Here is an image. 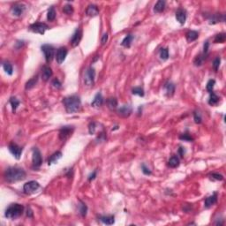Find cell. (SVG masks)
<instances>
[{
  "mask_svg": "<svg viewBox=\"0 0 226 226\" xmlns=\"http://www.w3.org/2000/svg\"><path fill=\"white\" fill-rule=\"evenodd\" d=\"M27 173L21 168L19 167H10L5 171L4 177L8 183H14L26 179Z\"/></svg>",
  "mask_w": 226,
  "mask_h": 226,
  "instance_id": "obj_1",
  "label": "cell"
},
{
  "mask_svg": "<svg viewBox=\"0 0 226 226\" xmlns=\"http://www.w3.org/2000/svg\"><path fill=\"white\" fill-rule=\"evenodd\" d=\"M63 104L67 113H74L78 111L81 106V101L78 95H70L63 99Z\"/></svg>",
  "mask_w": 226,
  "mask_h": 226,
  "instance_id": "obj_2",
  "label": "cell"
},
{
  "mask_svg": "<svg viewBox=\"0 0 226 226\" xmlns=\"http://www.w3.org/2000/svg\"><path fill=\"white\" fill-rule=\"evenodd\" d=\"M24 212V207L19 203L11 204L5 210V215L9 219H16L20 217Z\"/></svg>",
  "mask_w": 226,
  "mask_h": 226,
  "instance_id": "obj_3",
  "label": "cell"
},
{
  "mask_svg": "<svg viewBox=\"0 0 226 226\" xmlns=\"http://www.w3.org/2000/svg\"><path fill=\"white\" fill-rule=\"evenodd\" d=\"M42 51L44 54V57H45L46 62H50L52 61L53 57L55 56V49L54 47L50 44H44L41 46Z\"/></svg>",
  "mask_w": 226,
  "mask_h": 226,
  "instance_id": "obj_4",
  "label": "cell"
},
{
  "mask_svg": "<svg viewBox=\"0 0 226 226\" xmlns=\"http://www.w3.org/2000/svg\"><path fill=\"white\" fill-rule=\"evenodd\" d=\"M39 188H40V185L37 181H28L23 186V192L26 194H32L36 192Z\"/></svg>",
  "mask_w": 226,
  "mask_h": 226,
  "instance_id": "obj_5",
  "label": "cell"
},
{
  "mask_svg": "<svg viewBox=\"0 0 226 226\" xmlns=\"http://www.w3.org/2000/svg\"><path fill=\"white\" fill-rule=\"evenodd\" d=\"M95 71L93 67L88 68L84 74V82L87 86L91 87L95 83Z\"/></svg>",
  "mask_w": 226,
  "mask_h": 226,
  "instance_id": "obj_6",
  "label": "cell"
},
{
  "mask_svg": "<svg viewBox=\"0 0 226 226\" xmlns=\"http://www.w3.org/2000/svg\"><path fill=\"white\" fill-rule=\"evenodd\" d=\"M47 29H49L48 25H46L45 23L42 22H36L30 25L29 27V30H31L34 33H38V34H44L45 33Z\"/></svg>",
  "mask_w": 226,
  "mask_h": 226,
  "instance_id": "obj_7",
  "label": "cell"
},
{
  "mask_svg": "<svg viewBox=\"0 0 226 226\" xmlns=\"http://www.w3.org/2000/svg\"><path fill=\"white\" fill-rule=\"evenodd\" d=\"M73 131H74V127L73 126H70V125L63 126L59 130V139L61 140H67L68 138L72 135V134L73 133Z\"/></svg>",
  "mask_w": 226,
  "mask_h": 226,
  "instance_id": "obj_8",
  "label": "cell"
},
{
  "mask_svg": "<svg viewBox=\"0 0 226 226\" xmlns=\"http://www.w3.org/2000/svg\"><path fill=\"white\" fill-rule=\"evenodd\" d=\"M32 163L34 168H39L43 163V158L40 150L37 147L33 149V156H32Z\"/></svg>",
  "mask_w": 226,
  "mask_h": 226,
  "instance_id": "obj_9",
  "label": "cell"
},
{
  "mask_svg": "<svg viewBox=\"0 0 226 226\" xmlns=\"http://www.w3.org/2000/svg\"><path fill=\"white\" fill-rule=\"evenodd\" d=\"M8 148H9V151L11 152V154H12V156H13L15 158L18 159V160L21 158L23 151L22 147L18 146V145H17L16 143H14V142H11V143L9 144Z\"/></svg>",
  "mask_w": 226,
  "mask_h": 226,
  "instance_id": "obj_10",
  "label": "cell"
},
{
  "mask_svg": "<svg viewBox=\"0 0 226 226\" xmlns=\"http://www.w3.org/2000/svg\"><path fill=\"white\" fill-rule=\"evenodd\" d=\"M67 53L68 50L66 47H60V48L56 50V59L57 64L61 65V64L65 61L66 57L67 56Z\"/></svg>",
  "mask_w": 226,
  "mask_h": 226,
  "instance_id": "obj_11",
  "label": "cell"
},
{
  "mask_svg": "<svg viewBox=\"0 0 226 226\" xmlns=\"http://www.w3.org/2000/svg\"><path fill=\"white\" fill-rule=\"evenodd\" d=\"M81 38H82V30L79 27L75 30V32L73 33L71 38V44L73 45V47H76L79 45V42L81 41Z\"/></svg>",
  "mask_w": 226,
  "mask_h": 226,
  "instance_id": "obj_12",
  "label": "cell"
},
{
  "mask_svg": "<svg viewBox=\"0 0 226 226\" xmlns=\"http://www.w3.org/2000/svg\"><path fill=\"white\" fill-rule=\"evenodd\" d=\"M26 10V5L24 4H21V3H17L15 4L14 5H12L11 7V12L14 16H21L23 12Z\"/></svg>",
  "mask_w": 226,
  "mask_h": 226,
  "instance_id": "obj_13",
  "label": "cell"
},
{
  "mask_svg": "<svg viewBox=\"0 0 226 226\" xmlns=\"http://www.w3.org/2000/svg\"><path fill=\"white\" fill-rule=\"evenodd\" d=\"M132 111H133V110H132L131 106H129V105H123L122 107H120L118 110V114L120 117L127 118V117H129L131 115Z\"/></svg>",
  "mask_w": 226,
  "mask_h": 226,
  "instance_id": "obj_14",
  "label": "cell"
},
{
  "mask_svg": "<svg viewBox=\"0 0 226 226\" xmlns=\"http://www.w3.org/2000/svg\"><path fill=\"white\" fill-rule=\"evenodd\" d=\"M225 21L224 14H220V13H215L210 15L208 18V21L210 24H216L218 22H224Z\"/></svg>",
  "mask_w": 226,
  "mask_h": 226,
  "instance_id": "obj_15",
  "label": "cell"
},
{
  "mask_svg": "<svg viewBox=\"0 0 226 226\" xmlns=\"http://www.w3.org/2000/svg\"><path fill=\"white\" fill-rule=\"evenodd\" d=\"M176 19L181 25L185 24L186 20V11L183 8H179L176 11Z\"/></svg>",
  "mask_w": 226,
  "mask_h": 226,
  "instance_id": "obj_16",
  "label": "cell"
},
{
  "mask_svg": "<svg viewBox=\"0 0 226 226\" xmlns=\"http://www.w3.org/2000/svg\"><path fill=\"white\" fill-rule=\"evenodd\" d=\"M103 104V97H102L101 93H97L95 95V96L94 97L93 102H91V106L95 107V108H99Z\"/></svg>",
  "mask_w": 226,
  "mask_h": 226,
  "instance_id": "obj_17",
  "label": "cell"
},
{
  "mask_svg": "<svg viewBox=\"0 0 226 226\" xmlns=\"http://www.w3.org/2000/svg\"><path fill=\"white\" fill-rule=\"evenodd\" d=\"M86 14L90 17H95L99 14V9L95 5H89L86 10Z\"/></svg>",
  "mask_w": 226,
  "mask_h": 226,
  "instance_id": "obj_18",
  "label": "cell"
},
{
  "mask_svg": "<svg viewBox=\"0 0 226 226\" xmlns=\"http://www.w3.org/2000/svg\"><path fill=\"white\" fill-rule=\"evenodd\" d=\"M216 202H217V193L214 192L212 195H210L208 198H206V200H205V207L207 208H208L211 206H213L215 203H216Z\"/></svg>",
  "mask_w": 226,
  "mask_h": 226,
  "instance_id": "obj_19",
  "label": "cell"
},
{
  "mask_svg": "<svg viewBox=\"0 0 226 226\" xmlns=\"http://www.w3.org/2000/svg\"><path fill=\"white\" fill-rule=\"evenodd\" d=\"M52 76V70L48 66H44L42 69V79L44 81H47Z\"/></svg>",
  "mask_w": 226,
  "mask_h": 226,
  "instance_id": "obj_20",
  "label": "cell"
},
{
  "mask_svg": "<svg viewBox=\"0 0 226 226\" xmlns=\"http://www.w3.org/2000/svg\"><path fill=\"white\" fill-rule=\"evenodd\" d=\"M99 219L102 223L107 225H111L115 223L114 215H100Z\"/></svg>",
  "mask_w": 226,
  "mask_h": 226,
  "instance_id": "obj_21",
  "label": "cell"
},
{
  "mask_svg": "<svg viewBox=\"0 0 226 226\" xmlns=\"http://www.w3.org/2000/svg\"><path fill=\"white\" fill-rule=\"evenodd\" d=\"M62 156H63L62 152H60V151H56V152H55V153L50 157V159H49L48 164H49V165H51V164H53V163H57V161L62 157Z\"/></svg>",
  "mask_w": 226,
  "mask_h": 226,
  "instance_id": "obj_22",
  "label": "cell"
},
{
  "mask_svg": "<svg viewBox=\"0 0 226 226\" xmlns=\"http://www.w3.org/2000/svg\"><path fill=\"white\" fill-rule=\"evenodd\" d=\"M164 89L167 92V95L169 96H171L174 95V92H175V85L170 82V81H167L165 84H164Z\"/></svg>",
  "mask_w": 226,
  "mask_h": 226,
  "instance_id": "obj_23",
  "label": "cell"
},
{
  "mask_svg": "<svg viewBox=\"0 0 226 226\" xmlns=\"http://www.w3.org/2000/svg\"><path fill=\"white\" fill-rule=\"evenodd\" d=\"M207 54H200V55H198V56H196L195 58H194V60H193V64H194V66H202L204 63V61H205V59H206V57H207Z\"/></svg>",
  "mask_w": 226,
  "mask_h": 226,
  "instance_id": "obj_24",
  "label": "cell"
},
{
  "mask_svg": "<svg viewBox=\"0 0 226 226\" xmlns=\"http://www.w3.org/2000/svg\"><path fill=\"white\" fill-rule=\"evenodd\" d=\"M186 40H187V42L191 43V42L195 41V40L199 37V33H198L197 31L191 30V31H189V32H187V33H186Z\"/></svg>",
  "mask_w": 226,
  "mask_h": 226,
  "instance_id": "obj_25",
  "label": "cell"
},
{
  "mask_svg": "<svg viewBox=\"0 0 226 226\" xmlns=\"http://www.w3.org/2000/svg\"><path fill=\"white\" fill-rule=\"evenodd\" d=\"M134 38V37L133 34H127L124 39H123V41H122V43H121V45L124 46L125 48H130V46H131V44H132Z\"/></svg>",
  "mask_w": 226,
  "mask_h": 226,
  "instance_id": "obj_26",
  "label": "cell"
},
{
  "mask_svg": "<svg viewBox=\"0 0 226 226\" xmlns=\"http://www.w3.org/2000/svg\"><path fill=\"white\" fill-rule=\"evenodd\" d=\"M164 8H165V1L159 0L158 2L156 4L155 7H154V11L159 13V12H162V11H164Z\"/></svg>",
  "mask_w": 226,
  "mask_h": 226,
  "instance_id": "obj_27",
  "label": "cell"
},
{
  "mask_svg": "<svg viewBox=\"0 0 226 226\" xmlns=\"http://www.w3.org/2000/svg\"><path fill=\"white\" fill-rule=\"evenodd\" d=\"M179 158L177 157V156H173L172 157H170L168 162V164H169L170 167L171 168H176L179 165Z\"/></svg>",
  "mask_w": 226,
  "mask_h": 226,
  "instance_id": "obj_28",
  "label": "cell"
},
{
  "mask_svg": "<svg viewBox=\"0 0 226 226\" xmlns=\"http://www.w3.org/2000/svg\"><path fill=\"white\" fill-rule=\"evenodd\" d=\"M37 80H38V76H37V75L33 77L32 79H29V80L26 83V86H25L26 89H33L34 86H35V84L37 83Z\"/></svg>",
  "mask_w": 226,
  "mask_h": 226,
  "instance_id": "obj_29",
  "label": "cell"
},
{
  "mask_svg": "<svg viewBox=\"0 0 226 226\" xmlns=\"http://www.w3.org/2000/svg\"><path fill=\"white\" fill-rule=\"evenodd\" d=\"M56 19V11L55 8L53 6H51L49 10H48V13H47V20L49 21H53Z\"/></svg>",
  "mask_w": 226,
  "mask_h": 226,
  "instance_id": "obj_30",
  "label": "cell"
},
{
  "mask_svg": "<svg viewBox=\"0 0 226 226\" xmlns=\"http://www.w3.org/2000/svg\"><path fill=\"white\" fill-rule=\"evenodd\" d=\"M225 39L226 34L224 33L215 34V38H214V44H223L225 42Z\"/></svg>",
  "mask_w": 226,
  "mask_h": 226,
  "instance_id": "obj_31",
  "label": "cell"
},
{
  "mask_svg": "<svg viewBox=\"0 0 226 226\" xmlns=\"http://www.w3.org/2000/svg\"><path fill=\"white\" fill-rule=\"evenodd\" d=\"M219 97H218V95H215L214 92H212V93H210V96H209V99H208V103L210 104V105H216L218 102H219Z\"/></svg>",
  "mask_w": 226,
  "mask_h": 226,
  "instance_id": "obj_32",
  "label": "cell"
},
{
  "mask_svg": "<svg viewBox=\"0 0 226 226\" xmlns=\"http://www.w3.org/2000/svg\"><path fill=\"white\" fill-rule=\"evenodd\" d=\"M107 105L111 110H115L118 106V100L115 97H111L107 100Z\"/></svg>",
  "mask_w": 226,
  "mask_h": 226,
  "instance_id": "obj_33",
  "label": "cell"
},
{
  "mask_svg": "<svg viewBox=\"0 0 226 226\" xmlns=\"http://www.w3.org/2000/svg\"><path fill=\"white\" fill-rule=\"evenodd\" d=\"M10 103H11V108H12V111L14 112V111L17 110V108H18V106L20 105L21 102H20L16 97H11V99H10Z\"/></svg>",
  "mask_w": 226,
  "mask_h": 226,
  "instance_id": "obj_34",
  "label": "cell"
},
{
  "mask_svg": "<svg viewBox=\"0 0 226 226\" xmlns=\"http://www.w3.org/2000/svg\"><path fill=\"white\" fill-rule=\"evenodd\" d=\"M3 68L4 70L5 71V73L9 75H11L12 74V72H13V68H12V66H11L10 63L8 62H5L3 64Z\"/></svg>",
  "mask_w": 226,
  "mask_h": 226,
  "instance_id": "obj_35",
  "label": "cell"
},
{
  "mask_svg": "<svg viewBox=\"0 0 226 226\" xmlns=\"http://www.w3.org/2000/svg\"><path fill=\"white\" fill-rule=\"evenodd\" d=\"M79 214L82 216H85L87 215V211H88V207L85 203H83L82 202H80V204L79 205Z\"/></svg>",
  "mask_w": 226,
  "mask_h": 226,
  "instance_id": "obj_36",
  "label": "cell"
},
{
  "mask_svg": "<svg viewBox=\"0 0 226 226\" xmlns=\"http://www.w3.org/2000/svg\"><path fill=\"white\" fill-rule=\"evenodd\" d=\"M160 57H161L163 60L168 59V57H169V50H168L167 48L161 49V50H160Z\"/></svg>",
  "mask_w": 226,
  "mask_h": 226,
  "instance_id": "obj_37",
  "label": "cell"
},
{
  "mask_svg": "<svg viewBox=\"0 0 226 226\" xmlns=\"http://www.w3.org/2000/svg\"><path fill=\"white\" fill-rule=\"evenodd\" d=\"M215 79H209V80L208 81V83H207V86H206V89H207V90H208V92L209 94L213 92V89H214V86H215Z\"/></svg>",
  "mask_w": 226,
  "mask_h": 226,
  "instance_id": "obj_38",
  "label": "cell"
},
{
  "mask_svg": "<svg viewBox=\"0 0 226 226\" xmlns=\"http://www.w3.org/2000/svg\"><path fill=\"white\" fill-rule=\"evenodd\" d=\"M132 93L134 95H140V96H144V89L140 87H136V88H134L133 90H132Z\"/></svg>",
  "mask_w": 226,
  "mask_h": 226,
  "instance_id": "obj_39",
  "label": "cell"
},
{
  "mask_svg": "<svg viewBox=\"0 0 226 226\" xmlns=\"http://www.w3.org/2000/svg\"><path fill=\"white\" fill-rule=\"evenodd\" d=\"M63 11H64L66 14H67V15L73 14V5H70V4H66V5L64 6V8H63Z\"/></svg>",
  "mask_w": 226,
  "mask_h": 226,
  "instance_id": "obj_40",
  "label": "cell"
},
{
  "mask_svg": "<svg viewBox=\"0 0 226 226\" xmlns=\"http://www.w3.org/2000/svg\"><path fill=\"white\" fill-rule=\"evenodd\" d=\"M210 179H214V180H223L224 179V176L222 174H219V173H211L208 175Z\"/></svg>",
  "mask_w": 226,
  "mask_h": 226,
  "instance_id": "obj_41",
  "label": "cell"
},
{
  "mask_svg": "<svg viewBox=\"0 0 226 226\" xmlns=\"http://www.w3.org/2000/svg\"><path fill=\"white\" fill-rule=\"evenodd\" d=\"M193 118H194V121H195L196 124H201L202 123V118L201 113L199 112V111H194L193 112Z\"/></svg>",
  "mask_w": 226,
  "mask_h": 226,
  "instance_id": "obj_42",
  "label": "cell"
},
{
  "mask_svg": "<svg viewBox=\"0 0 226 226\" xmlns=\"http://www.w3.org/2000/svg\"><path fill=\"white\" fill-rule=\"evenodd\" d=\"M179 139L182 140H184V141H192L193 140L192 136L190 135V134H181L179 136Z\"/></svg>",
  "mask_w": 226,
  "mask_h": 226,
  "instance_id": "obj_43",
  "label": "cell"
},
{
  "mask_svg": "<svg viewBox=\"0 0 226 226\" xmlns=\"http://www.w3.org/2000/svg\"><path fill=\"white\" fill-rule=\"evenodd\" d=\"M220 63H221V58L219 56L215 57L213 61V67L215 69V71H217L218 68H219V66H220Z\"/></svg>",
  "mask_w": 226,
  "mask_h": 226,
  "instance_id": "obj_44",
  "label": "cell"
},
{
  "mask_svg": "<svg viewBox=\"0 0 226 226\" xmlns=\"http://www.w3.org/2000/svg\"><path fill=\"white\" fill-rule=\"evenodd\" d=\"M95 128H96V123L95 122H91L89 125V132L90 134H94L95 132Z\"/></svg>",
  "mask_w": 226,
  "mask_h": 226,
  "instance_id": "obj_45",
  "label": "cell"
},
{
  "mask_svg": "<svg viewBox=\"0 0 226 226\" xmlns=\"http://www.w3.org/2000/svg\"><path fill=\"white\" fill-rule=\"evenodd\" d=\"M52 85H53V87L56 88V89H60V88L62 87V84H61V82L59 81V79H53V80H52Z\"/></svg>",
  "mask_w": 226,
  "mask_h": 226,
  "instance_id": "obj_46",
  "label": "cell"
},
{
  "mask_svg": "<svg viewBox=\"0 0 226 226\" xmlns=\"http://www.w3.org/2000/svg\"><path fill=\"white\" fill-rule=\"evenodd\" d=\"M141 168H142V172H143L145 175H151V173H152V172H151V170L148 169L147 167H146L144 164L142 165V167H141Z\"/></svg>",
  "mask_w": 226,
  "mask_h": 226,
  "instance_id": "obj_47",
  "label": "cell"
},
{
  "mask_svg": "<svg viewBox=\"0 0 226 226\" xmlns=\"http://www.w3.org/2000/svg\"><path fill=\"white\" fill-rule=\"evenodd\" d=\"M208 47H209V43L208 41H206L205 44L203 45V53L204 54H207L208 53Z\"/></svg>",
  "mask_w": 226,
  "mask_h": 226,
  "instance_id": "obj_48",
  "label": "cell"
},
{
  "mask_svg": "<svg viewBox=\"0 0 226 226\" xmlns=\"http://www.w3.org/2000/svg\"><path fill=\"white\" fill-rule=\"evenodd\" d=\"M107 41H108V34L106 33V34H104L102 35V40H101V43H102V45H104L107 43Z\"/></svg>",
  "mask_w": 226,
  "mask_h": 226,
  "instance_id": "obj_49",
  "label": "cell"
},
{
  "mask_svg": "<svg viewBox=\"0 0 226 226\" xmlns=\"http://www.w3.org/2000/svg\"><path fill=\"white\" fill-rule=\"evenodd\" d=\"M95 177H96V170L93 171V172L91 173L90 175L89 176V181L94 180V179H95Z\"/></svg>",
  "mask_w": 226,
  "mask_h": 226,
  "instance_id": "obj_50",
  "label": "cell"
},
{
  "mask_svg": "<svg viewBox=\"0 0 226 226\" xmlns=\"http://www.w3.org/2000/svg\"><path fill=\"white\" fill-rule=\"evenodd\" d=\"M185 153H186V150H185V147H180L179 148V154L180 156L181 157H183L185 156Z\"/></svg>",
  "mask_w": 226,
  "mask_h": 226,
  "instance_id": "obj_51",
  "label": "cell"
},
{
  "mask_svg": "<svg viewBox=\"0 0 226 226\" xmlns=\"http://www.w3.org/2000/svg\"><path fill=\"white\" fill-rule=\"evenodd\" d=\"M26 215H27V216H28V217H32V216H33V212H32V210H31L29 208L27 209Z\"/></svg>",
  "mask_w": 226,
  "mask_h": 226,
  "instance_id": "obj_52",
  "label": "cell"
}]
</instances>
